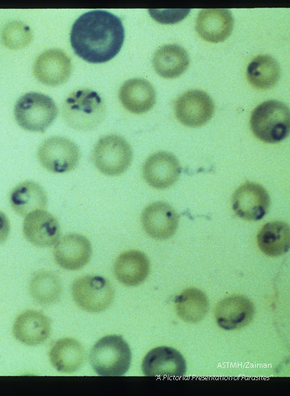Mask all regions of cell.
<instances>
[{
  "instance_id": "cell-1",
  "label": "cell",
  "mask_w": 290,
  "mask_h": 396,
  "mask_svg": "<svg viewBox=\"0 0 290 396\" xmlns=\"http://www.w3.org/2000/svg\"><path fill=\"white\" fill-rule=\"evenodd\" d=\"M124 35V28L118 16L105 10H91L74 23L70 43L80 58L89 63H101L118 54Z\"/></svg>"
},
{
  "instance_id": "cell-2",
  "label": "cell",
  "mask_w": 290,
  "mask_h": 396,
  "mask_svg": "<svg viewBox=\"0 0 290 396\" xmlns=\"http://www.w3.org/2000/svg\"><path fill=\"white\" fill-rule=\"evenodd\" d=\"M89 361L98 375L121 376L131 366V351L122 336L109 335L93 345L89 353Z\"/></svg>"
},
{
  "instance_id": "cell-3",
  "label": "cell",
  "mask_w": 290,
  "mask_h": 396,
  "mask_svg": "<svg viewBox=\"0 0 290 396\" xmlns=\"http://www.w3.org/2000/svg\"><path fill=\"white\" fill-rule=\"evenodd\" d=\"M63 115L71 128L78 131H90L96 128L103 120L104 104L97 92L88 89L78 90L65 100Z\"/></svg>"
},
{
  "instance_id": "cell-4",
  "label": "cell",
  "mask_w": 290,
  "mask_h": 396,
  "mask_svg": "<svg viewBox=\"0 0 290 396\" xmlns=\"http://www.w3.org/2000/svg\"><path fill=\"white\" fill-rule=\"evenodd\" d=\"M289 109L283 102L270 100L258 105L250 118L254 135L266 143H276L289 133Z\"/></svg>"
},
{
  "instance_id": "cell-5",
  "label": "cell",
  "mask_w": 290,
  "mask_h": 396,
  "mask_svg": "<svg viewBox=\"0 0 290 396\" xmlns=\"http://www.w3.org/2000/svg\"><path fill=\"white\" fill-rule=\"evenodd\" d=\"M14 113L21 128L32 132H44L56 119L58 109L49 96L30 92L17 100Z\"/></svg>"
},
{
  "instance_id": "cell-6",
  "label": "cell",
  "mask_w": 290,
  "mask_h": 396,
  "mask_svg": "<svg viewBox=\"0 0 290 396\" xmlns=\"http://www.w3.org/2000/svg\"><path fill=\"white\" fill-rule=\"evenodd\" d=\"M133 158L129 144L121 136L108 135L101 138L93 151V161L98 170L108 176L123 173Z\"/></svg>"
},
{
  "instance_id": "cell-7",
  "label": "cell",
  "mask_w": 290,
  "mask_h": 396,
  "mask_svg": "<svg viewBox=\"0 0 290 396\" xmlns=\"http://www.w3.org/2000/svg\"><path fill=\"white\" fill-rule=\"evenodd\" d=\"M71 296L76 304L89 312H100L112 303L115 291L111 283L101 276L85 275L74 280Z\"/></svg>"
},
{
  "instance_id": "cell-8",
  "label": "cell",
  "mask_w": 290,
  "mask_h": 396,
  "mask_svg": "<svg viewBox=\"0 0 290 396\" xmlns=\"http://www.w3.org/2000/svg\"><path fill=\"white\" fill-rule=\"evenodd\" d=\"M38 160L49 171L63 173L74 170L80 160L78 146L71 140L54 136L45 140L37 152Z\"/></svg>"
},
{
  "instance_id": "cell-9",
  "label": "cell",
  "mask_w": 290,
  "mask_h": 396,
  "mask_svg": "<svg viewBox=\"0 0 290 396\" xmlns=\"http://www.w3.org/2000/svg\"><path fill=\"white\" fill-rule=\"evenodd\" d=\"M214 104L210 96L203 91L189 90L180 96L175 104L177 120L189 127L205 124L212 117Z\"/></svg>"
},
{
  "instance_id": "cell-10",
  "label": "cell",
  "mask_w": 290,
  "mask_h": 396,
  "mask_svg": "<svg viewBox=\"0 0 290 396\" xmlns=\"http://www.w3.org/2000/svg\"><path fill=\"white\" fill-rule=\"evenodd\" d=\"M270 198L260 184L246 182L240 186L232 196V208L236 214L247 221H258L267 213Z\"/></svg>"
},
{
  "instance_id": "cell-11",
  "label": "cell",
  "mask_w": 290,
  "mask_h": 396,
  "mask_svg": "<svg viewBox=\"0 0 290 396\" xmlns=\"http://www.w3.org/2000/svg\"><path fill=\"white\" fill-rule=\"evenodd\" d=\"M142 370L146 376L179 377L186 374V362L177 350L169 346H157L144 356Z\"/></svg>"
},
{
  "instance_id": "cell-12",
  "label": "cell",
  "mask_w": 290,
  "mask_h": 396,
  "mask_svg": "<svg viewBox=\"0 0 290 396\" xmlns=\"http://www.w3.org/2000/svg\"><path fill=\"white\" fill-rule=\"evenodd\" d=\"M141 221L145 232L150 237L165 240L175 233L179 224V215L168 204L155 201L144 209Z\"/></svg>"
},
{
  "instance_id": "cell-13",
  "label": "cell",
  "mask_w": 290,
  "mask_h": 396,
  "mask_svg": "<svg viewBox=\"0 0 290 396\" xmlns=\"http://www.w3.org/2000/svg\"><path fill=\"white\" fill-rule=\"evenodd\" d=\"M69 56L59 49H50L41 53L34 64V74L41 83L58 86L65 82L71 73Z\"/></svg>"
},
{
  "instance_id": "cell-14",
  "label": "cell",
  "mask_w": 290,
  "mask_h": 396,
  "mask_svg": "<svg viewBox=\"0 0 290 396\" xmlns=\"http://www.w3.org/2000/svg\"><path fill=\"white\" fill-rule=\"evenodd\" d=\"M181 172L179 162L172 153L160 151L152 154L145 161L142 175L146 182L156 189L172 186Z\"/></svg>"
},
{
  "instance_id": "cell-15",
  "label": "cell",
  "mask_w": 290,
  "mask_h": 396,
  "mask_svg": "<svg viewBox=\"0 0 290 396\" xmlns=\"http://www.w3.org/2000/svg\"><path fill=\"white\" fill-rule=\"evenodd\" d=\"M92 254L90 241L80 234H68L58 240L54 248L56 262L67 270H78L89 261Z\"/></svg>"
},
{
  "instance_id": "cell-16",
  "label": "cell",
  "mask_w": 290,
  "mask_h": 396,
  "mask_svg": "<svg viewBox=\"0 0 290 396\" xmlns=\"http://www.w3.org/2000/svg\"><path fill=\"white\" fill-rule=\"evenodd\" d=\"M254 305L245 296L233 295L218 302L215 318L218 325L225 330H234L248 324L254 315Z\"/></svg>"
},
{
  "instance_id": "cell-17",
  "label": "cell",
  "mask_w": 290,
  "mask_h": 396,
  "mask_svg": "<svg viewBox=\"0 0 290 396\" xmlns=\"http://www.w3.org/2000/svg\"><path fill=\"white\" fill-rule=\"evenodd\" d=\"M23 231L27 241L39 247L51 246L58 241L60 236L58 221L43 210H35L26 215Z\"/></svg>"
},
{
  "instance_id": "cell-18",
  "label": "cell",
  "mask_w": 290,
  "mask_h": 396,
  "mask_svg": "<svg viewBox=\"0 0 290 396\" xmlns=\"http://www.w3.org/2000/svg\"><path fill=\"white\" fill-rule=\"evenodd\" d=\"M233 27L232 14L229 10L225 8L201 10L195 23L199 35L212 43L225 41L231 34Z\"/></svg>"
},
{
  "instance_id": "cell-19",
  "label": "cell",
  "mask_w": 290,
  "mask_h": 396,
  "mask_svg": "<svg viewBox=\"0 0 290 396\" xmlns=\"http://www.w3.org/2000/svg\"><path fill=\"white\" fill-rule=\"evenodd\" d=\"M51 330L50 319L42 312L35 310L22 313L13 324L15 338L27 346H36L45 342Z\"/></svg>"
},
{
  "instance_id": "cell-20",
  "label": "cell",
  "mask_w": 290,
  "mask_h": 396,
  "mask_svg": "<svg viewBox=\"0 0 290 396\" xmlns=\"http://www.w3.org/2000/svg\"><path fill=\"white\" fill-rule=\"evenodd\" d=\"M150 272V263L142 252L133 250L121 254L115 260L113 273L116 279L126 286L142 283Z\"/></svg>"
},
{
  "instance_id": "cell-21",
  "label": "cell",
  "mask_w": 290,
  "mask_h": 396,
  "mask_svg": "<svg viewBox=\"0 0 290 396\" xmlns=\"http://www.w3.org/2000/svg\"><path fill=\"white\" fill-rule=\"evenodd\" d=\"M119 98L124 107L134 113L149 111L155 104L156 93L146 80L132 78L126 80L119 91Z\"/></svg>"
},
{
  "instance_id": "cell-22",
  "label": "cell",
  "mask_w": 290,
  "mask_h": 396,
  "mask_svg": "<svg viewBox=\"0 0 290 396\" xmlns=\"http://www.w3.org/2000/svg\"><path fill=\"white\" fill-rule=\"evenodd\" d=\"M52 366L63 373H73L78 370L85 360V351L76 339L64 338L58 340L49 353Z\"/></svg>"
},
{
  "instance_id": "cell-23",
  "label": "cell",
  "mask_w": 290,
  "mask_h": 396,
  "mask_svg": "<svg viewBox=\"0 0 290 396\" xmlns=\"http://www.w3.org/2000/svg\"><path fill=\"white\" fill-rule=\"evenodd\" d=\"M190 58L186 50L176 44L160 47L155 52L153 65L161 77L174 78L181 75L188 68Z\"/></svg>"
},
{
  "instance_id": "cell-24",
  "label": "cell",
  "mask_w": 290,
  "mask_h": 396,
  "mask_svg": "<svg viewBox=\"0 0 290 396\" xmlns=\"http://www.w3.org/2000/svg\"><path fill=\"white\" fill-rule=\"evenodd\" d=\"M10 202L12 209L21 216L46 208L47 196L38 184L26 181L19 184L12 190Z\"/></svg>"
},
{
  "instance_id": "cell-25",
  "label": "cell",
  "mask_w": 290,
  "mask_h": 396,
  "mask_svg": "<svg viewBox=\"0 0 290 396\" xmlns=\"http://www.w3.org/2000/svg\"><path fill=\"white\" fill-rule=\"evenodd\" d=\"M260 250L269 256H278L289 249L290 232L289 226L280 221L266 223L257 235Z\"/></svg>"
},
{
  "instance_id": "cell-26",
  "label": "cell",
  "mask_w": 290,
  "mask_h": 396,
  "mask_svg": "<svg viewBox=\"0 0 290 396\" xmlns=\"http://www.w3.org/2000/svg\"><path fill=\"white\" fill-rule=\"evenodd\" d=\"M246 74L252 86L259 89H267L278 82L280 76V67L272 56L259 55L248 65Z\"/></svg>"
},
{
  "instance_id": "cell-27",
  "label": "cell",
  "mask_w": 290,
  "mask_h": 396,
  "mask_svg": "<svg viewBox=\"0 0 290 396\" xmlns=\"http://www.w3.org/2000/svg\"><path fill=\"white\" fill-rule=\"evenodd\" d=\"M175 309L181 320L188 322H197L207 314L209 300L203 291L188 288L177 296Z\"/></svg>"
},
{
  "instance_id": "cell-28",
  "label": "cell",
  "mask_w": 290,
  "mask_h": 396,
  "mask_svg": "<svg viewBox=\"0 0 290 396\" xmlns=\"http://www.w3.org/2000/svg\"><path fill=\"white\" fill-rule=\"evenodd\" d=\"M30 293L38 303L51 305L56 302L61 295V281L54 273L41 271L32 277L30 283Z\"/></svg>"
},
{
  "instance_id": "cell-29",
  "label": "cell",
  "mask_w": 290,
  "mask_h": 396,
  "mask_svg": "<svg viewBox=\"0 0 290 396\" xmlns=\"http://www.w3.org/2000/svg\"><path fill=\"white\" fill-rule=\"evenodd\" d=\"M1 38L3 44L10 49L19 50L27 46L32 39L30 28L19 21L9 22L3 28Z\"/></svg>"
},
{
  "instance_id": "cell-30",
  "label": "cell",
  "mask_w": 290,
  "mask_h": 396,
  "mask_svg": "<svg viewBox=\"0 0 290 396\" xmlns=\"http://www.w3.org/2000/svg\"><path fill=\"white\" fill-rule=\"evenodd\" d=\"M190 10H149L152 16L163 23H173L182 20L189 13Z\"/></svg>"
},
{
  "instance_id": "cell-31",
  "label": "cell",
  "mask_w": 290,
  "mask_h": 396,
  "mask_svg": "<svg viewBox=\"0 0 290 396\" xmlns=\"http://www.w3.org/2000/svg\"><path fill=\"white\" fill-rule=\"evenodd\" d=\"M10 232V222L5 214L0 211V244L8 238Z\"/></svg>"
}]
</instances>
